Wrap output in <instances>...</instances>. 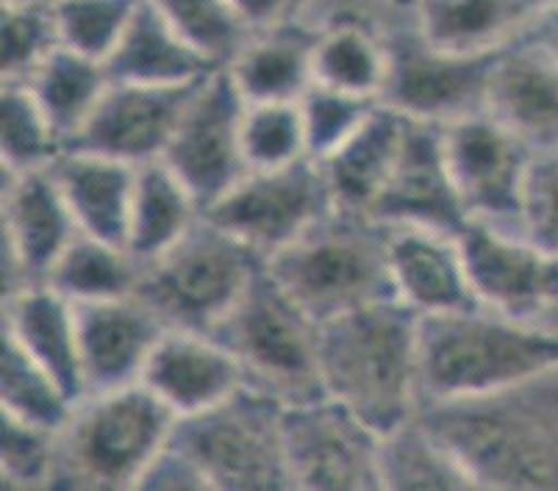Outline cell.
<instances>
[{
    "instance_id": "cell-36",
    "label": "cell",
    "mask_w": 558,
    "mask_h": 491,
    "mask_svg": "<svg viewBox=\"0 0 558 491\" xmlns=\"http://www.w3.org/2000/svg\"><path fill=\"white\" fill-rule=\"evenodd\" d=\"M156 9L192 48L226 67L253 34L233 0H154Z\"/></svg>"
},
{
    "instance_id": "cell-4",
    "label": "cell",
    "mask_w": 558,
    "mask_h": 491,
    "mask_svg": "<svg viewBox=\"0 0 558 491\" xmlns=\"http://www.w3.org/2000/svg\"><path fill=\"white\" fill-rule=\"evenodd\" d=\"M264 267L319 326L373 303L395 300L387 225L369 217L333 211L267 258Z\"/></svg>"
},
{
    "instance_id": "cell-6",
    "label": "cell",
    "mask_w": 558,
    "mask_h": 491,
    "mask_svg": "<svg viewBox=\"0 0 558 491\" xmlns=\"http://www.w3.org/2000/svg\"><path fill=\"white\" fill-rule=\"evenodd\" d=\"M262 270V256L203 214L179 245L145 265L136 295L167 328L215 333Z\"/></svg>"
},
{
    "instance_id": "cell-14",
    "label": "cell",
    "mask_w": 558,
    "mask_h": 491,
    "mask_svg": "<svg viewBox=\"0 0 558 491\" xmlns=\"http://www.w3.org/2000/svg\"><path fill=\"white\" fill-rule=\"evenodd\" d=\"M456 236L481 308L534 322L558 306V256L486 220H466Z\"/></svg>"
},
{
    "instance_id": "cell-25",
    "label": "cell",
    "mask_w": 558,
    "mask_h": 491,
    "mask_svg": "<svg viewBox=\"0 0 558 491\" xmlns=\"http://www.w3.org/2000/svg\"><path fill=\"white\" fill-rule=\"evenodd\" d=\"M317 34L289 17L270 28H256L226 70L247 103L301 100L314 86Z\"/></svg>"
},
{
    "instance_id": "cell-18",
    "label": "cell",
    "mask_w": 558,
    "mask_h": 491,
    "mask_svg": "<svg viewBox=\"0 0 558 491\" xmlns=\"http://www.w3.org/2000/svg\"><path fill=\"white\" fill-rule=\"evenodd\" d=\"M78 344L86 394L111 392L142 381L167 326L140 295L81 303Z\"/></svg>"
},
{
    "instance_id": "cell-46",
    "label": "cell",
    "mask_w": 558,
    "mask_h": 491,
    "mask_svg": "<svg viewBox=\"0 0 558 491\" xmlns=\"http://www.w3.org/2000/svg\"><path fill=\"white\" fill-rule=\"evenodd\" d=\"M525 7L531 9V12L539 17L542 12H547V9H556L558 7V0H525Z\"/></svg>"
},
{
    "instance_id": "cell-21",
    "label": "cell",
    "mask_w": 558,
    "mask_h": 491,
    "mask_svg": "<svg viewBox=\"0 0 558 491\" xmlns=\"http://www.w3.org/2000/svg\"><path fill=\"white\" fill-rule=\"evenodd\" d=\"M486 111L534 150L558 148V56L527 34L500 50Z\"/></svg>"
},
{
    "instance_id": "cell-12",
    "label": "cell",
    "mask_w": 558,
    "mask_h": 491,
    "mask_svg": "<svg viewBox=\"0 0 558 491\" xmlns=\"http://www.w3.org/2000/svg\"><path fill=\"white\" fill-rule=\"evenodd\" d=\"M292 489L378 491L380 433L333 397L283 408Z\"/></svg>"
},
{
    "instance_id": "cell-24",
    "label": "cell",
    "mask_w": 558,
    "mask_h": 491,
    "mask_svg": "<svg viewBox=\"0 0 558 491\" xmlns=\"http://www.w3.org/2000/svg\"><path fill=\"white\" fill-rule=\"evenodd\" d=\"M403 134V114L380 103L356 134H350L331 156L317 161L326 172L337 211L373 220L375 204L387 189L398 161Z\"/></svg>"
},
{
    "instance_id": "cell-16",
    "label": "cell",
    "mask_w": 558,
    "mask_h": 491,
    "mask_svg": "<svg viewBox=\"0 0 558 491\" xmlns=\"http://www.w3.org/2000/svg\"><path fill=\"white\" fill-rule=\"evenodd\" d=\"M197 84L150 86L111 81L89 123L64 150H89L136 167L161 159Z\"/></svg>"
},
{
    "instance_id": "cell-27",
    "label": "cell",
    "mask_w": 558,
    "mask_h": 491,
    "mask_svg": "<svg viewBox=\"0 0 558 491\" xmlns=\"http://www.w3.org/2000/svg\"><path fill=\"white\" fill-rule=\"evenodd\" d=\"M111 81L150 86L197 84L217 70L170 25L154 0H142L123 39L106 59Z\"/></svg>"
},
{
    "instance_id": "cell-42",
    "label": "cell",
    "mask_w": 558,
    "mask_h": 491,
    "mask_svg": "<svg viewBox=\"0 0 558 491\" xmlns=\"http://www.w3.org/2000/svg\"><path fill=\"white\" fill-rule=\"evenodd\" d=\"M136 489H167V491H203L211 489L206 475L195 464L190 453L179 442H167V447L156 455V461L142 475Z\"/></svg>"
},
{
    "instance_id": "cell-33",
    "label": "cell",
    "mask_w": 558,
    "mask_h": 491,
    "mask_svg": "<svg viewBox=\"0 0 558 491\" xmlns=\"http://www.w3.org/2000/svg\"><path fill=\"white\" fill-rule=\"evenodd\" d=\"M68 389L53 375L34 361L23 347L3 336V356H0V414L37 425L45 430H59L70 422L75 412Z\"/></svg>"
},
{
    "instance_id": "cell-31",
    "label": "cell",
    "mask_w": 558,
    "mask_h": 491,
    "mask_svg": "<svg viewBox=\"0 0 558 491\" xmlns=\"http://www.w3.org/2000/svg\"><path fill=\"white\" fill-rule=\"evenodd\" d=\"M389 73L387 34L369 25H333L314 42V84L380 100Z\"/></svg>"
},
{
    "instance_id": "cell-8",
    "label": "cell",
    "mask_w": 558,
    "mask_h": 491,
    "mask_svg": "<svg viewBox=\"0 0 558 491\" xmlns=\"http://www.w3.org/2000/svg\"><path fill=\"white\" fill-rule=\"evenodd\" d=\"M486 403H434L423 422L453 453L475 489H545L556 469L545 428Z\"/></svg>"
},
{
    "instance_id": "cell-5",
    "label": "cell",
    "mask_w": 558,
    "mask_h": 491,
    "mask_svg": "<svg viewBox=\"0 0 558 491\" xmlns=\"http://www.w3.org/2000/svg\"><path fill=\"white\" fill-rule=\"evenodd\" d=\"M211 336L236 356L247 386L283 406L328 397L319 361L323 326L278 286L267 267Z\"/></svg>"
},
{
    "instance_id": "cell-17",
    "label": "cell",
    "mask_w": 558,
    "mask_h": 491,
    "mask_svg": "<svg viewBox=\"0 0 558 491\" xmlns=\"http://www.w3.org/2000/svg\"><path fill=\"white\" fill-rule=\"evenodd\" d=\"M380 225H423L459 234L470 220L456 195L445 154V125L405 120L403 145L389 184L375 204Z\"/></svg>"
},
{
    "instance_id": "cell-10",
    "label": "cell",
    "mask_w": 558,
    "mask_h": 491,
    "mask_svg": "<svg viewBox=\"0 0 558 491\" xmlns=\"http://www.w3.org/2000/svg\"><path fill=\"white\" fill-rule=\"evenodd\" d=\"M333 211L326 172L303 159L278 170H251L206 217L267 261Z\"/></svg>"
},
{
    "instance_id": "cell-37",
    "label": "cell",
    "mask_w": 558,
    "mask_h": 491,
    "mask_svg": "<svg viewBox=\"0 0 558 491\" xmlns=\"http://www.w3.org/2000/svg\"><path fill=\"white\" fill-rule=\"evenodd\" d=\"M0 75L3 84H25L34 70L59 48L50 3L3 0L0 12Z\"/></svg>"
},
{
    "instance_id": "cell-43",
    "label": "cell",
    "mask_w": 558,
    "mask_h": 491,
    "mask_svg": "<svg viewBox=\"0 0 558 491\" xmlns=\"http://www.w3.org/2000/svg\"><path fill=\"white\" fill-rule=\"evenodd\" d=\"M233 3H236V9H240V14L247 20L253 32L295 17L298 7H301V0H233Z\"/></svg>"
},
{
    "instance_id": "cell-3",
    "label": "cell",
    "mask_w": 558,
    "mask_h": 491,
    "mask_svg": "<svg viewBox=\"0 0 558 491\" xmlns=\"http://www.w3.org/2000/svg\"><path fill=\"white\" fill-rule=\"evenodd\" d=\"M179 417L145 383L86 394L59 430L50 489H136Z\"/></svg>"
},
{
    "instance_id": "cell-34",
    "label": "cell",
    "mask_w": 558,
    "mask_h": 491,
    "mask_svg": "<svg viewBox=\"0 0 558 491\" xmlns=\"http://www.w3.org/2000/svg\"><path fill=\"white\" fill-rule=\"evenodd\" d=\"M64 145L48 114L25 84H3L0 93V167L28 172L50 167Z\"/></svg>"
},
{
    "instance_id": "cell-15",
    "label": "cell",
    "mask_w": 558,
    "mask_h": 491,
    "mask_svg": "<svg viewBox=\"0 0 558 491\" xmlns=\"http://www.w3.org/2000/svg\"><path fill=\"white\" fill-rule=\"evenodd\" d=\"M3 300L48 281L53 265L81 234L50 167L3 172Z\"/></svg>"
},
{
    "instance_id": "cell-28",
    "label": "cell",
    "mask_w": 558,
    "mask_h": 491,
    "mask_svg": "<svg viewBox=\"0 0 558 491\" xmlns=\"http://www.w3.org/2000/svg\"><path fill=\"white\" fill-rule=\"evenodd\" d=\"M206 214L190 186L161 159L140 164L136 170L134 206H131L129 247L142 265H150L179 245L197 220Z\"/></svg>"
},
{
    "instance_id": "cell-41",
    "label": "cell",
    "mask_w": 558,
    "mask_h": 491,
    "mask_svg": "<svg viewBox=\"0 0 558 491\" xmlns=\"http://www.w3.org/2000/svg\"><path fill=\"white\" fill-rule=\"evenodd\" d=\"M517 231L558 256V148L536 150L531 159Z\"/></svg>"
},
{
    "instance_id": "cell-38",
    "label": "cell",
    "mask_w": 558,
    "mask_h": 491,
    "mask_svg": "<svg viewBox=\"0 0 558 491\" xmlns=\"http://www.w3.org/2000/svg\"><path fill=\"white\" fill-rule=\"evenodd\" d=\"M142 0H53L59 42L64 48L106 62L123 39Z\"/></svg>"
},
{
    "instance_id": "cell-29",
    "label": "cell",
    "mask_w": 558,
    "mask_h": 491,
    "mask_svg": "<svg viewBox=\"0 0 558 491\" xmlns=\"http://www.w3.org/2000/svg\"><path fill=\"white\" fill-rule=\"evenodd\" d=\"M109 84L111 75L106 62L75 53V50L64 48V45H59L34 70L32 78L25 81V86L32 89L37 103L48 114L50 125L56 128L64 148L89 123Z\"/></svg>"
},
{
    "instance_id": "cell-40",
    "label": "cell",
    "mask_w": 558,
    "mask_h": 491,
    "mask_svg": "<svg viewBox=\"0 0 558 491\" xmlns=\"http://www.w3.org/2000/svg\"><path fill=\"white\" fill-rule=\"evenodd\" d=\"M59 433L0 414V478L9 489H50Z\"/></svg>"
},
{
    "instance_id": "cell-47",
    "label": "cell",
    "mask_w": 558,
    "mask_h": 491,
    "mask_svg": "<svg viewBox=\"0 0 558 491\" xmlns=\"http://www.w3.org/2000/svg\"><path fill=\"white\" fill-rule=\"evenodd\" d=\"M28 3H53V0H28Z\"/></svg>"
},
{
    "instance_id": "cell-45",
    "label": "cell",
    "mask_w": 558,
    "mask_h": 491,
    "mask_svg": "<svg viewBox=\"0 0 558 491\" xmlns=\"http://www.w3.org/2000/svg\"><path fill=\"white\" fill-rule=\"evenodd\" d=\"M378 3L384 9H389L392 14H411V9H414L417 0H378Z\"/></svg>"
},
{
    "instance_id": "cell-30",
    "label": "cell",
    "mask_w": 558,
    "mask_h": 491,
    "mask_svg": "<svg viewBox=\"0 0 558 491\" xmlns=\"http://www.w3.org/2000/svg\"><path fill=\"white\" fill-rule=\"evenodd\" d=\"M145 265L123 245L78 234L50 270L48 281L70 303H106L136 295Z\"/></svg>"
},
{
    "instance_id": "cell-22",
    "label": "cell",
    "mask_w": 558,
    "mask_h": 491,
    "mask_svg": "<svg viewBox=\"0 0 558 491\" xmlns=\"http://www.w3.org/2000/svg\"><path fill=\"white\" fill-rule=\"evenodd\" d=\"M3 336L43 364L75 403L86 397L81 372L78 314L50 283H32L3 300Z\"/></svg>"
},
{
    "instance_id": "cell-9",
    "label": "cell",
    "mask_w": 558,
    "mask_h": 491,
    "mask_svg": "<svg viewBox=\"0 0 558 491\" xmlns=\"http://www.w3.org/2000/svg\"><path fill=\"white\" fill-rule=\"evenodd\" d=\"M389 73L380 103L405 120L450 125L484 114L495 56H453L417 34L411 14L387 28Z\"/></svg>"
},
{
    "instance_id": "cell-39",
    "label": "cell",
    "mask_w": 558,
    "mask_h": 491,
    "mask_svg": "<svg viewBox=\"0 0 558 491\" xmlns=\"http://www.w3.org/2000/svg\"><path fill=\"white\" fill-rule=\"evenodd\" d=\"M378 106L380 100L375 98L348 95L314 84L301 98L308 156L314 161H323L326 156H331L350 134H356L367 123V118Z\"/></svg>"
},
{
    "instance_id": "cell-1",
    "label": "cell",
    "mask_w": 558,
    "mask_h": 491,
    "mask_svg": "<svg viewBox=\"0 0 558 491\" xmlns=\"http://www.w3.org/2000/svg\"><path fill=\"white\" fill-rule=\"evenodd\" d=\"M558 372V333L489 308L420 317V386L430 403L495 400Z\"/></svg>"
},
{
    "instance_id": "cell-35",
    "label": "cell",
    "mask_w": 558,
    "mask_h": 491,
    "mask_svg": "<svg viewBox=\"0 0 558 491\" xmlns=\"http://www.w3.org/2000/svg\"><path fill=\"white\" fill-rule=\"evenodd\" d=\"M242 154L247 170H278L312 159L301 100L247 103L242 118Z\"/></svg>"
},
{
    "instance_id": "cell-11",
    "label": "cell",
    "mask_w": 558,
    "mask_h": 491,
    "mask_svg": "<svg viewBox=\"0 0 558 491\" xmlns=\"http://www.w3.org/2000/svg\"><path fill=\"white\" fill-rule=\"evenodd\" d=\"M247 100L226 67H217L195 86L179 125L172 131L165 161L197 197L203 211L245 179L242 118Z\"/></svg>"
},
{
    "instance_id": "cell-2",
    "label": "cell",
    "mask_w": 558,
    "mask_h": 491,
    "mask_svg": "<svg viewBox=\"0 0 558 491\" xmlns=\"http://www.w3.org/2000/svg\"><path fill=\"white\" fill-rule=\"evenodd\" d=\"M326 394L387 437L417 417L420 314L400 300L350 311L323 326Z\"/></svg>"
},
{
    "instance_id": "cell-7",
    "label": "cell",
    "mask_w": 558,
    "mask_h": 491,
    "mask_svg": "<svg viewBox=\"0 0 558 491\" xmlns=\"http://www.w3.org/2000/svg\"><path fill=\"white\" fill-rule=\"evenodd\" d=\"M283 403L245 386L231 400L197 417L179 419L172 442L195 458L215 491H287Z\"/></svg>"
},
{
    "instance_id": "cell-13",
    "label": "cell",
    "mask_w": 558,
    "mask_h": 491,
    "mask_svg": "<svg viewBox=\"0 0 558 491\" xmlns=\"http://www.w3.org/2000/svg\"><path fill=\"white\" fill-rule=\"evenodd\" d=\"M445 154L466 217L517 225L527 167L536 150L484 111L445 125Z\"/></svg>"
},
{
    "instance_id": "cell-19",
    "label": "cell",
    "mask_w": 558,
    "mask_h": 491,
    "mask_svg": "<svg viewBox=\"0 0 558 491\" xmlns=\"http://www.w3.org/2000/svg\"><path fill=\"white\" fill-rule=\"evenodd\" d=\"M142 383L179 419L211 412L247 386L242 364L211 333L167 328Z\"/></svg>"
},
{
    "instance_id": "cell-26",
    "label": "cell",
    "mask_w": 558,
    "mask_h": 491,
    "mask_svg": "<svg viewBox=\"0 0 558 491\" xmlns=\"http://www.w3.org/2000/svg\"><path fill=\"white\" fill-rule=\"evenodd\" d=\"M534 20L525 0H417L411 9L420 37L453 56L500 53Z\"/></svg>"
},
{
    "instance_id": "cell-44",
    "label": "cell",
    "mask_w": 558,
    "mask_h": 491,
    "mask_svg": "<svg viewBox=\"0 0 558 491\" xmlns=\"http://www.w3.org/2000/svg\"><path fill=\"white\" fill-rule=\"evenodd\" d=\"M527 37H534L536 42L545 45L553 56H558V7L542 12L534 23L527 25Z\"/></svg>"
},
{
    "instance_id": "cell-23",
    "label": "cell",
    "mask_w": 558,
    "mask_h": 491,
    "mask_svg": "<svg viewBox=\"0 0 558 491\" xmlns=\"http://www.w3.org/2000/svg\"><path fill=\"white\" fill-rule=\"evenodd\" d=\"M136 170L140 167L129 161L89 150H62L50 161V172L81 234L123 247L129 242Z\"/></svg>"
},
{
    "instance_id": "cell-20",
    "label": "cell",
    "mask_w": 558,
    "mask_h": 491,
    "mask_svg": "<svg viewBox=\"0 0 558 491\" xmlns=\"http://www.w3.org/2000/svg\"><path fill=\"white\" fill-rule=\"evenodd\" d=\"M395 300L420 317L478 308L459 236L423 225H387Z\"/></svg>"
},
{
    "instance_id": "cell-32",
    "label": "cell",
    "mask_w": 558,
    "mask_h": 491,
    "mask_svg": "<svg viewBox=\"0 0 558 491\" xmlns=\"http://www.w3.org/2000/svg\"><path fill=\"white\" fill-rule=\"evenodd\" d=\"M380 480L392 491L475 489L453 453L417 417L380 439Z\"/></svg>"
}]
</instances>
